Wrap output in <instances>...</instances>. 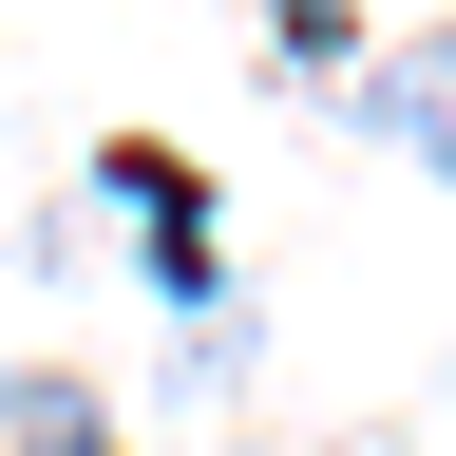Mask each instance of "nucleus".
<instances>
[{
    "instance_id": "nucleus-1",
    "label": "nucleus",
    "mask_w": 456,
    "mask_h": 456,
    "mask_svg": "<svg viewBox=\"0 0 456 456\" xmlns=\"http://www.w3.org/2000/svg\"><path fill=\"white\" fill-rule=\"evenodd\" d=\"M399 114H419V134L456 152V57H419V77H399Z\"/></svg>"
}]
</instances>
